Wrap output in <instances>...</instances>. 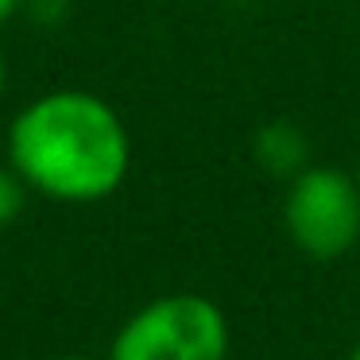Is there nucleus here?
<instances>
[{
    "mask_svg": "<svg viewBox=\"0 0 360 360\" xmlns=\"http://www.w3.org/2000/svg\"><path fill=\"white\" fill-rule=\"evenodd\" d=\"M8 163L32 194L89 205L117 194L132 167L128 124L89 89H51L8 120Z\"/></svg>",
    "mask_w": 360,
    "mask_h": 360,
    "instance_id": "1",
    "label": "nucleus"
},
{
    "mask_svg": "<svg viewBox=\"0 0 360 360\" xmlns=\"http://www.w3.org/2000/svg\"><path fill=\"white\" fill-rule=\"evenodd\" d=\"M229 321L205 295H163L132 314L109 345V360H225Z\"/></svg>",
    "mask_w": 360,
    "mask_h": 360,
    "instance_id": "2",
    "label": "nucleus"
},
{
    "mask_svg": "<svg viewBox=\"0 0 360 360\" xmlns=\"http://www.w3.org/2000/svg\"><path fill=\"white\" fill-rule=\"evenodd\" d=\"M283 229L310 259H341L360 240V186L341 167H306L287 182Z\"/></svg>",
    "mask_w": 360,
    "mask_h": 360,
    "instance_id": "3",
    "label": "nucleus"
},
{
    "mask_svg": "<svg viewBox=\"0 0 360 360\" xmlns=\"http://www.w3.org/2000/svg\"><path fill=\"white\" fill-rule=\"evenodd\" d=\"M252 159L259 163V171H267L271 179H295L298 171L310 167V140L295 120H267L252 136Z\"/></svg>",
    "mask_w": 360,
    "mask_h": 360,
    "instance_id": "4",
    "label": "nucleus"
},
{
    "mask_svg": "<svg viewBox=\"0 0 360 360\" xmlns=\"http://www.w3.org/2000/svg\"><path fill=\"white\" fill-rule=\"evenodd\" d=\"M27 182L12 171V163H0V229H8L12 221L24 213L27 205Z\"/></svg>",
    "mask_w": 360,
    "mask_h": 360,
    "instance_id": "5",
    "label": "nucleus"
},
{
    "mask_svg": "<svg viewBox=\"0 0 360 360\" xmlns=\"http://www.w3.org/2000/svg\"><path fill=\"white\" fill-rule=\"evenodd\" d=\"M24 4L32 8V16L47 27H58L66 20V12H70V0H24Z\"/></svg>",
    "mask_w": 360,
    "mask_h": 360,
    "instance_id": "6",
    "label": "nucleus"
},
{
    "mask_svg": "<svg viewBox=\"0 0 360 360\" xmlns=\"http://www.w3.org/2000/svg\"><path fill=\"white\" fill-rule=\"evenodd\" d=\"M20 8H24V0H0V24H8Z\"/></svg>",
    "mask_w": 360,
    "mask_h": 360,
    "instance_id": "7",
    "label": "nucleus"
},
{
    "mask_svg": "<svg viewBox=\"0 0 360 360\" xmlns=\"http://www.w3.org/2000/svg\"><path fill=\"white\" fill-rule=\"evenodd\" d=\"M4 86H8V63H4V55H0V97H4Z\"/></svg>",
    "mask_w": 360,
    "mask_h": 360,
    "instance_id": "8",
    "label": "nucleus"
},
{
    "mask_svg": "<svg viewBox=\"0 0 360 360\" xmlns=\"http://www.w3.org/2000/svg\"><path fill=\"white\" fill-rule=\"evenodd\" d=\"M51 360H94V356H82V352H63V356H51Z\"/></svg>",
    "mask_w": 360,
    "mask_h": 360,
    "instance_id": "9",
    "label": "nucleus"
},
{
    "mask_svg": "<svg viewBox=\"0 0 360 360\" xmlns=\"http://www.w3.org/2000/svg\"><path fill=\"white\" fill-rule=\"evenodd\" d=\"M349 360H360V345H356V349H352V356Z\"/></svg>",
    "mask_w": 360,
    "mask_h": 360,
    "instance_id": "10",
    "label": "nucleus"
},
{
    "mask_svg": "<svg viewBox=\"0 0 360 360\" xmlns=\"http://www.w3.org/2000/svg\"><path fill=\"white\" fill-rule=\"evenodd\" d=\"M356 186H360V167H356Z\"/></svg>",
    "mask_w": 360,
    "mask_h": 360,
    "instance_id": "11",
    "label": "nucleus"
}]
</instances>
